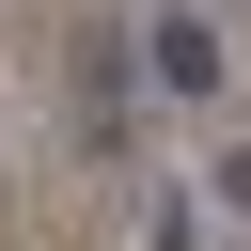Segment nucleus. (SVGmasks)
<instances>
[{"label": "nucleus", "instance_id": "f257e3e1", "mask_svg": "<svg viewBox=\"0 0 251 251\" xmlns=\"http://www.w3.org/2000/svg\"><path fill=\"white\" fill-rule=\"evenodd\" d=\"M126 47H141V78H157V94H220V78H235V31H220L204 0H157Z\"/></svg>", "mask_w": 251, "mask_h": 251}, {"label": "nucleus", "instance_id": "f03ea898", "mask_svg": "<svg viewBox=\"0 0 251 251\" xmlns=\"http://www.w3.org/2000/svg\"><path fill=\"white\" fill-rule=\"evenodd\" d=\"M204 204H235V220H251V141H235V157L204 173Z\"/></svg>", "mask_w": 251, "mask_h": 251}]
</instances>
